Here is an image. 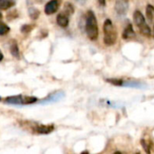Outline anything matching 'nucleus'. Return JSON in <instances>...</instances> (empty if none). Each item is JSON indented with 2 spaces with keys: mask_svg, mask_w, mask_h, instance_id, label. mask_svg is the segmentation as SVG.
I'll return each instance as SVG.
<instances>
[{
  "mask_svg": "<svg viewBox=\"0 0 154 154\" xmlns=\"http://www.w3.org/2000/svg\"><path fill=\"white\" fill-rule=\"evenodd\" d=\"M85 30L87 32L88 37L91 41H95L98 37V26L97 17L93 11L89 10L86 16V23H85Z\"/></svg>",
  "mask_w": 154,
  "mask_h": 154,
  "instance_id": "obj_1",
  "label": "nucleus"
},
{
  "mask_svg": "<svg viewBox=\"0 0 154 154\" xmlns=\"http://www.w3.org/2000/svg\"><path fill=\"white\" fill-rule=\"evenodd\" d=\"M104 42L107 46H112L116 42V30L110 19H106L104 23Z\"/></svg>",
  "mask_w": 154,
  "mask_h": 154,
  "instance_id": "obj_2",
  "label": "nucleus"
},
{
  "mask_svg": "<svg viewBox=\"0 0 154 154\" xmlns=\"http://www.w3.org/2000/svg\"><path fill=\"white\" fill-rule=\"evenodd\" d=\"M134 23H135L136 26L138 27V29L140 30V32L144 36H147V37L151 36V34H152L151 28L147 24V23L145 21V18H144L143 14L141 13V11L136 10L134 13Z\"/></svg>",
  "mask_w": 154,
  "mask_h": 154,
  "instance_id": "obj_3",
  "label": "nucleus"
},
{
  "mask_svg": "<svg viewBox=\"0 0 154 154\" xmlns=\"http://www.w3.org/2000/svg\"><path fill=\"white\" fill-rule=\"evenodd\" d=\"M5 103L9 105H30L33 104L37 101V98L35 97L32 96H11L5 98Z\"/></svg>",
  "mask_w": 154,
  "mask_h": 154,
  "instance_id": "obj_4",
  "label": "nucleus"
},
{
  "mask_svg": "<svg viewBox=\"0 0 154 154\" xmlns=\"http://www.w3.org/2000/svg\"><path fill=\"white\" fill-rule=\"evenodd\" d=\"M29 124V127L33 134H49L54 130L53 125H39L37 123H32V125Z\"/></svg>",
  "mask_w": 154,
  "mask_h": 154,
  "instance_id": "obj_5",
  "label": "nucleus"
},
{
  "mask_svg": "<svg viewBox=\"0 0 154 154\" xmlns=\"http://www.w3.org/2000/svg\"><path fill=\"white\" fill-rule=\"evenodd\" d=\"M60 5V0H50L44 7V13L48 15L55 14Z\"/></svg>",
  "mask_w": 154,
  "mask_h": 154,
  "instance_id": "obj_6",
  "label": "nucleus"
},
{
  "mask_svg": "<svg viewBox=\"0 0 154 154\" xmlns=\"http://www.w3.org/2000/svg\"><path fill=\"white\" fill-rule=\"evenodd\" d=\"M129 8V0H116L115 9L120 15H124L127 13Z\"/></svg>",
  "mask_w": 154,
  "mask_h": 154,
  "instance_id": "obj_7",
  "label": "nucleus"
},
{
  "mask_svg": "<svg viewBox=\"0 0 154 154\" xmlns=\"http://www.w3.org/2000/svg\"><path fill=\"white\" fill-rule=\"evenodd\" d=\"M65 94L63 91H57L54 92L51 95H49L46 98H44L43 100H42L41 104H48V103H54L57 101H60V99H62L64 97Z\"/></svg>",
  "mask_w": 154,
  "mask_h": 154,
  "instance_id": "obj_8",
  "label": "nucleus"
},
{
  "mask_svg": "<svg viewBox=\"0 0 154 154\" xmlns=\"http://www.w3.org/2000/svg\"><path fill=\"white\" fill-rule=\"evenodd\" d=\"M69 14H66L65 12L64 13H60L57 15V23L62 27V28H65L69 25Z\"/></svg>",
  "mask_w": 154,
  "mask_h": 154,
  "instance_id": "obj_9",
  "label": "nucleus"
},
{
  "mask_svg": "<svg viewBox=\"0 0 154 154\" xmlns=\"http://www.w3.org/2000/svg\"><path fill=\"white\" fill-rule=\"evenodd\" d=\"M135 36V32L133 29V26L131 23H128V25L125 28L124 32H123V38L125 40H128V39H132Z\"/></svg>",
  "mask_w": 154,
  "mask_h": 154,
  "instance_id": "obj_10",
  "label": "nucleus"
},
{
  "mask_svg": "<svg viewBox=\"0 0 154 154\" xmlns=\"http://www.w3.org/2000/svg\"><path fill=\"white\" fill-rule=\"evenodd\" d=\"M122 87L134 88H143L146 87V85H144L142 82H138V81H124Z\"/></svg>",
  "mask_w": 154,
  "mask_h": 154,
  "instance_id": "obj_11",
  "label": "nucleus"
},
{
  "mask_svg": "<svg viewBox=\"0 0 154 154\" xmlns=\"http://www.w3.org/2000/svg\"><path fill=\"white\" fill-rule=\"evenodd\" d=\"M10 52L14 58L20 59V51H19L18 45L15 41H13L10 44Z\"/></svg>",
  "mask_w": 154,
  "mask_h": 154,
  "instance_id": "obj_12",
  "label": "nucleus"
},
{
  "mask_svg": "<svg viewBox=\"0 0 154 154\" xmlns=\"http://www.w3.org/2000/svg\"><path fill=\"white\" fill-rule=\"evenodd\" d=\"M14 5V0H0V10H8Z\"/></svg>",
  "mask_w": 154,
  "mask_h": 154,
  "instance_id": "obj_13",
  "label": "nucleus"
},
{
  "mask_svg": "<svg viewBox=\"0 0 154 154\" xmlns=\"http://www.w3.org/2000/svg\"><path fill=\"white\" fill-rule=\"evenodd\" d=\"M28 14L32 20H37L40 16V11L37 8L34 7H30L28 9Z\"/></svg>",
  "mask_w": 154,
  "mask_h": 154,
  "instance_id": "obj_14",
  "label": "nucleus"
},
{
  "mask_svg": "<svg viewBox=\"0 0 154 154\" xmlns=\"http://www.w3.org/2000/svg\"><path fill=\"white\" fill-rule=\"evenodd\" d=\"M146 16L150 23H152L154 17V7L152 5H148L146 6Z\"/></svg>",
  "mask_w": 154,
  "mask_h": 154,
  "instance_id": "obj_15",
  "label": "nucleus"
},
{
  "mask_svg": "<svg viewBox=\"0 0 154 154\" xmlns=\"http://www.w3.org/2000/svg\"><path fill=\"white\" fill-rule=\"evenodd\" d=\"M9 32H10V27L6 23H5L4 22L0 21V35L1 36L5 35Z\"/></svg>",
  "mask_w": 154,
  "mask_h": 154,
  "instance_id": "obj_16",
  "label": "nucleus"
},
{
  "mask_svg": "<svg viewBox=\"0 0 154 154\" xmlns=\"http://www.w3.org/2000/svg\"><path fill=\"white\" fill-rule=\"evenodd\" d=\"M35 27V25L34 24H23L22 27H21V32L22 33H24V34H28V33H30L32 31V29Z\"/></svg>",
  "mask_w": 154,
  "mask_h": 154,
  "instance_id": "obj_17",
  "label": "nucleus"
},
{
  "mask_svg": "<svg viewBox=\"0 0 154 154\" xmlns=\"http://www.w3.org/2000/svg\"><path fill=\"white\" fill-rule=\"evenodd\" d=\"M65 13L66 14H68L69 15H70V14H73V12H74V8H73V6H72V5L71 4H69V3H67L66 5H65Z\"/></svg>",
  "mask_w": 154,
  "mask_h": 154,
  "instance_id": "obj_18",
  "label": "nucleus"
},
{
  "mask_svg": "<svg viewBox=\"0 0 154 154\" xmlns=\"http://www.w3.org/2000/svg\"><path fill=\"white\" fill-rule=\"evenodd\" d=\"M107 82L113 84V85H116V86H123V83L124 81L121 80V79H106Z\"/></svg>",
  "mask_w": 154,
  "mask_h": 154,
  "instance_id": "obj_19",
  "label": "nucleus"
},
{
  "mask_svg": "<svg viewBox=\"0 0 154 154\" xmlns=\"http://www.w3.org/2000/svg\"><path fill=\"white\" fill-rule=\"evenodd\" d=\"M43 0H26L27 5H32V4H41Z\"/></svg>",
  "mask_w": 154,
  "mask_h": 154,
  "instance_id": "obj_20",
  "label": "nucleus"
},
{
  "mask_svg": "<svg viewBox=\"0 0 154 154\" xmlns=\"http://www.w3.org/2000/svg\"><path fill=\"white\" fill-rule=\"evenodd\" d=\"M142 144H143V148H144L145 152H148V153H150L151 152H150V150H149V146H148V144H146V143H145L144 140H143V141H142Z\"/></svg>",
  "mask_w": 154,
  "mask_h": 154,
  "instance_id": "obj_21",
  "label": "nucleus"
},
{
  "mask_svg": "<svg viewBox=\"0 0 154 154\" xmlns=\"http://www.w3.org/2000/svg\"><path fill=\"white\" fill-rule=\"evenodd\" d=\"M76 2H78L79 4H80V5H83V4H85L86 3V1L87 0H75Z\"/></svg>",
  "mask_w": 154,
  "mask_h": 154,
  "instance_id": "obj_22",
  "label": "nucleus"
},
{
  "mask_svg": "<svg viewBox=\"0 0 154 154\" xmlns=\"http://www.w3.org/2000/svg\"><path fill=\"white\" fill-rule=\"evenodd\" d=\"M98 3H99L101 5H106V0H98Z\"/></svg>",
  "mask_w": 154,
  "mask_h": 154,
  "instance_id": "obj_23",
  "label": "nucleus"
},
{
  "mask_svg": "<svg viewBox=\"0 0 154 154\" xmlns=\"http://www.w3.org/2000/svg\"><path fill=\"white\" fill-rule=\"evenodd\" d=\"M3 59H4V55H3L2 51H0V61H2V60H3Z\"/></svg>",
  "mask_w": 154,
  "mask_h": 154,
  "instance_id": "obj_24",
  "label": "nucleus"
},
{
  "mask_svg": "<svg viewBox=\"0 0 154 154\" xmlns=\"http://www.w3.org/2000/svg\"><path fill=\"white\" fill-rule=\"evenodd\" d=\"M2 17H3V14H2V13H1V12H0V19H1V18H2Z\"/></svg>",
  "mask_w": 154,
  "mask_h": 154,
  "instance_id": "obj_25",
  "label": "nucleus"
},
{
  "mask_svg": "<svg viewBox=\"0 0 154 154\" xmlns=\"http://www.w3.org/2000/svg\"><path fill=\"white\" fill-rule=\"evenodd\" d=\"M0 101H1V97H0Z\"/></svg>",
  "mask_w": 154,
  "mask_h": 154,
  "instance_id": "obj_26",
  "label": "nucleus"
}]
</instances>
